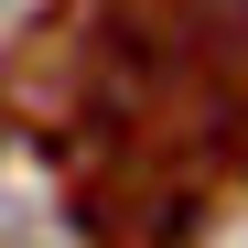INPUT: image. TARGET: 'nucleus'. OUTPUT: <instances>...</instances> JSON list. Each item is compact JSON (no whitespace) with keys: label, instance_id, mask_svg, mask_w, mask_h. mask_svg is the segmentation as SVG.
Listing matches in <instances>:
<instances>
[]
</instances>
